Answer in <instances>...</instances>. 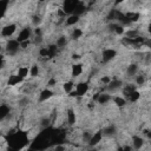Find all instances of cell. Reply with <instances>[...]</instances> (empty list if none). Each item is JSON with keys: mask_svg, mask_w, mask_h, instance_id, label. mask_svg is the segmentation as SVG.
<instances>
[{"mask_svg": "<svg viewBox=\"0 0 151 151\" xmlns=\"http://www.w3.org/2000/svg\"><path fill=\"white\" fill-rule=\"evenodd\" d=\"M8 144H9V147H13L19 151L20 149H22L28 144V137L22 131L14 132L8 137Z\"/></svg>", "mask_w": 151, "mask_h": 151, "instance_id": "cell-1", "label": "cell"}, {"mask_svg": "<svg viewBox=\"0 0 151 151\" xmlns=\"http://www.w3.org/2000/svg\"><path fill=\"white\" fill-rule=\"evenodd\" d=\"M19 47H20V44L18 42V40H9L6 45V51L9 55H14L19 51Z\"/></svg>", "mask_w": 151, "mask_h": 151, "instance_id": "cell-2", "label": "cell"}, {"mask_svg": "<svg viewBox=\"0 0 151 151\" xmlns=\"http://www.w3.org/2000/svg\"><path fill=\"white\" fill-rule=\"evenodd\" d=\"M116 54H117V52H116L114 50H112V48H106V50H104V52H103V61H104V63H107V61L112 60V59L116 57Z\"/></svg>", "mask_w": 151, "mask_h": 151, "instance_id": "cell-3", "label": "cell"}, {"mask_svg": "<svg viewBox=\"0 0 151 151\" xmlns=\"http://www.w3.org/2000/svg\"><path fill=\"white\" fill-rule=\"evenodd\" d=\"M31 37V29L29 28H24V29H21V32L19 33V35H18V42L20 44V42H24V41H26V40H28V38Z\"/></svg>", "mask_w": 151, "mask_h": 151, "instance_id": "cell-4", "label": "cell"}, {"mask_svg": "<svg viewBox=\"0 0 151 151\" xmlns=\"http://www.w3.org/2000/svg\"><path fill=\"white\" fill-rule=\"evenodd\" d=\"M15 28H17V26H15L14 24L7 25V26H5V27L1 29V34H2L4 37H11V35L15 32Z\"/></svg>", "mask_w": 151, "mask_h": 151, "instance_id": "cell-5", "label": "cell"}, {"mask_svg": "<svg viewBox=\"0 0 151 151\" xmlns=\"http://www.w3.org/2000/svg\"><path fill=\"white\" fill-rule=\"evenodd\" d=\"M101 138H103L101 131L96 132L94 134H92V137H91V139H90V142H88V145H90V146H96V145L101 140Z\"/></svg>", "mask_w": 151, "mask_h": 151, "instance_id": "cell-6", "label": "cell"}, {"mask_svg": "<svg viewBox=\"0 0 151 151\" xmlns=\"http://www.w3.org/2000/svg\"><path fill=\"white\" fill-rule=\"evenodd\" d=\"M87 90H88V85L86 83H80L76 87V92H77L78 96H84L87 92Z\"/></svg>", "mask_w": 151, "mask_h": 151, "instance_id": "cell-7", "label": "cell"}, {"mask_svg": "<svg viewBox=\"0 0 151 151\" xmlns=\"http://www.w3.org/2000/svg\"><path fill=\"white\" fill-rule=\"evenodd\" d=\"M116 126L114 125H110V126H107V127H105L103 131H101V134L103 136H107V137H112V136H114L116 134Z\"/></svg>", "mask_w": 151, "mask_h": 151, "instance_id": "cell-8", "label": "cell"}, {"mask_svg": "<svg viewBox=\"0 0 151 151\" xmlns=\"http://www.w3.org/2000/svg\"><path fill=\"white\" fill-rule=\"evenodd\" d=\"M52 96H53V92H52L51 90H48V88L42 90L41 93H40V96H39V100H40V101H45V100L50 99Z\"/></svg>", "mask_w": 151, "mask_h": 151, "instance_id": "cell-9", "label": "cell"}, {"mask_svg": "<svg viewBox=\"0 0 151 151\" xmlns=\"http://www.w3.org/2000/svg\"><path fill=\"white\" fill-rule=\"evenodd\" d=\"M143 144H144V140H143L142 137L134 136V137L132 138V145H133V147H134L136 150H139V149L143 146Z\"/></svg>", "mask_w": 151, "mask_h": 151, "instance_id": "cell-10", "label": "cell"}, {"mask_svg": "<svg viewBox=\"0 0 151 151\" xmlns=\"http://www.w3.org/2000/svg\"><path fill=\"white\" fill-rule=\"evenodd\" d=\"M120 86H122V81H120V80H117V79L111 80V81L107 84V88H109L110 91H114V90L119 88Z\"/></svg>", "mask_w": 151, "mask_h": 151, "instance_id": "cell-11", "label": "cell"}, {"mask_svg": "<svg viewBox=\"0 0 151 151\" xmlns=\"http://www.w3.org/2000/svg\"><path fill=\"white\" fill-rule=\"evenodd\" d=\"M81 72H83V65L76 64L72 66V76L73 77H78L79 74H81Z\"/></svg>", "mask_w": 151, "mask_h": 151, "instance_id": "cell-12", "label": "cell"}, {"mask_svg": "<svg viewBox=\"0 0 151 151\" xmlns=\"http://www.w3.org/2000/svg\"><path fill=\"white\" fill-rule=\"evenodd\" d=\"M67 122H68L70 125L76 124V113H74V111L71 110V109L67 111Z\"/></svg>", "mask_w": 151, "mask_h": 151, "instance_id": "cell-13", "label": "cell"}, {"mask_svg": "<svg viewBox=\"0 0 151 151\" xmlns=\"http://www.w3.org/2000/svg\"><path fill=\"white\" fill-rule=\"evenodd\" d=\"M22 80H24V79L20 78L18 74H15V76H11V78L8 79V85H17V84L21 83Z\"/></svg>", "mask_w": 151, "mask_h": 151, "instance_id": "cell-14", "label": "cell"}, {"mask_svg": "<svg viewBox=\"0 0 151 151\" xmlns=\"http://www.w3.org/2000/svg\"><path fill=\"white\" fill-rule=\"evenodd\" d=\"M110 99H111V96H110V94H106V93L99 94V96H98V98H97V100H98V103H99V104H106Z\"/></svg>", "mask_w": 151, "mask_h": 151, "instance_id": "cell-15", "label": "cell"}, {"mask_svg": "<svg viewBox=\"0 0 151 151\" xmlns=\"http://www.w3.org/2000/svg\"><path fill=\"white\" fill-rule=\"evenodd\" d=\"M9 113V107L7 105H0V120H2Z\"/></svg>", "mask_w": 151, "mask_h": 151, "instance_id": "cell-16", "label": "cell"}, {"mask_svg": "<svg viewBox=\"0 0 151 151\" xmlns=\"http://www.w3.org/2000/svg\"><path fill=\"white\" fill-rule=\"evenodd\" d=\"M78 20H79V17H78V15L72 14V15H70V17L66 19V25H67V26L74 25V24H77V22H78Z\"/></svg>", "mask_w": 151, "mask_h": 151, "instance_id": "cell-17", "label": "cell"}, {"mask_svg": "<svg viewBox=\"0 0 151 151\" xmlns=\"http://www.w3.org/2000/svg\"><path fill=\"white\" fill-rule=\"evenodd\" d=\"M137 71H138V66L136 65V64H131L129 67H127V74L129 76H134L136 73H137Z\"/></svg>", "mask_w": 151, "mask_h": 151, "instance_id": "cell-18", "label": "cell"}, {"mask_svg": "<svg viewBox=\"0 0 151 151\" xmlns=\"http://www.w3.org/2000/svg\"><path fill=\"white\" fill-rule=\"evenodd\" d=\"M28 72H29V71H28V68H27V67H20V68H19V71H18V76H19L20 78H22V79H24L26 76H28Z\"/></svg>", "mask_w": 151, "mask_h": 151, "instance_id": "cell-19", "label": "cell"}, {"mask_svg": "<svg viewBox=\"0 0 151 151\" xmlns=\"http://www.w3.org/2000/svg\"><path fill=\"white\" fill-rule=\"evenodd\" d=\"M139 97H140V93L138 92V91H132L131 93H130V96H129V98H130V100L131 101H137L138 99H139Z\"/></svg>", "mask_w": 151, "mask_h": 151, "instance_id": "cell-20", "label": "cell"}, {"mask_svg": "<svg viewBox=\"0 0 151 151\" xmlns=\"http://www.w3.org/2000/svg\"><path fill=\"white\" fill-rule=\"evenodd\" d=\"M114 104H116L117 106L122 107V106H124V105L126 104V100H125L123 97H114Z\"/></svg>", "mask_w": 151, "mask_h": 151, "instance_id": "cell-21", "label": "cell"}, {"mask_svg": "<svg viewBox=\"0 0 151 151\" xmlns=\"http://www.w3.org/2000/svg\"><path fill=\"white\" fill-rule=\"evenodd\" d=\"M81 35H83V31H81L80 28H76V29L73 31V33H72V38H73V39H79Z\"/></svg>", "mask_w": 151, "mask_h": 151, "instance_id": "cell-22", "label": "cell"}, {"mask_svg": "<svg viewBox=\"0 0 151 151\" xmlns=\"http://www.w3.org/2000/svg\"><path fill=\"white\" fill-rule=\"evenodd\" d=\"M66 45V38L65 37H60L58 40H57V47H64Z\"/></svg>", "mask_w": 151, "mask_h": 151, "instance_id": "cell-23", "label": "cell"}, {"mask_svg": "<svg viewBox=\"0 0 151 151\" xmlns=\"http://www.w3.org/2000/svg\"><path fill=\"white\" fill-rule=\"evenodd\" d=\"M72 88H73V83L72 81H67V83H65L64 84V90H65V92H72Z\"/></svg>", "mask_w": 151, "mask_h": 151, "instance_id": "cell-24", "label": "cell"}, {"mask_svg": "<svg viewBox=\"0 0 151 151\" xmlns=\"http://www.w3.org/2000/svg\"><path fill=\"white\" fill-rule=\"evenodd\" d=\"M47 50H48V55L50 57L55 55V53H57V46L55 45H51L50 47H47Z\"/></svg>", "mask_w": 151, "mask_h": 151, "instance_id": "cell-25", "label": "cell"}, {"mask_svg": "<svg viewBox=\"0 0 151 151\" xmlns=\"http://www.w3.org/2000/svg\"><path fill=\"white\" fill-rule=\"evenodd\" d=\"M38 73H39V68H38V66H37V65H33V66L31 67V70H29V74H31L32 77H37Z\"/></svg>", "mask_w": 151, "mask_h": 151, "instance_id": "cell-26", "label": "cell"}, {"mask_svg": "<svg viewBox=\"0 0 151 151\" xmlns=\"http://www.w3.org/2000/svg\"><path fill=\"white\" fill-rule=\"evenodd\" d=\"M6 6H7V1H0V18L4 15L5 11H6Z\"/></svg>", "mask_w": 151, "mask_h": 151, "instance_id": "cell-27", "label": "cell"}, {"mask_svg": "<svg viewBox=\"0 0 151 151\" xmlns=\"http://www.w3.org/2000/svg\"><path fill=\"white\" fill-rule=\"evenodd\" d=\"M32 22H33L34 26L40 25V22H41V17H40V15H33V18H32Z\"/></svg>", "mask_w": 151, "mask_h": 151, "instance_id": "cell-28", "label": "cell"}, {"mask_svg": "<svg viewBox=\"0 0 151 151\" xmlns=\"http://www.w3.org/2000/svg\"><path fill=\"white\" fill-rule=\"evenodd\" d=\"M113 32L117 33V34H123V33H124V27H123L122 25H114Z\"/></svg>", "mask_w": 151, "mask_h": 151, "instance_id": "cell-29", "label": "cell"}, {"mask_svg": "<svg viewBox=\"0 0 151 151\" xmlns=\"http://www.w3.org/2000/svg\"><path fill=\"white\" fill-rule=\"evenodd\" d=\"M91 137H92V134H91V133H88V132H85V133L83 134V142L88 144V142H90Z\"/></svg>", "mask_w": 151, "mask_h": 151, "instance_id": "cell-30", "label": "cell"}, {"mask_svg": "<svg viewBox=\"0 0 151 151\" xmlns=\"http://www.w3.org/2000/svg\"><path fill=\"white\" fill-rule=\"evenodd\" d=\"M39 54H40L41 57H47V55H48V50H47V47L41 48V50L39 51Z\"/></svg>", "mask_w": 151, "mask_h": 151, "instance_id": "cell-31", "label": "cell"}, {"mask_svg": "<svg viewBox=\"0 0 151 151\" xmlns=\"http://www.w3.org/2000/svg\"><path fill=\"white\" fill-rule=\"evenodd\" d=\"M41 41H42L41 35H37V37H35V39H34V44H35V45H38V44H41Z\"/></svg>", "mask_w": 151, "mask_h": 151, "instance_id": "cell-32", "label": "cell"}, {"mask_svg": "<svg viewBox=\"0 0 151 151\" xmlns=\"http://www.w3.org/2000/svg\"><path fill=\"white\" fill-rule=\"evenodd\" d=\"M137 84H138V85L144 84V77H143V76H139V77L137 78Z\"/></svg>", "mask_w": 151, "mask_h": 151, "instance_id": "cell-33", "label": "cell"}, {"mask_svg": "<svg viewBox=\"0 0 151 151\" xmlns=\"http://www.w3.org/2000/svg\"><path fill=\"white\" fill-rule=\"evenodd\" d=\"M48 122H50L48 118H45V119L41 120V125H42L44 127H46V126H48Z\"/></svg>", "mask_w": 151, "mask_h": 151, "instance_id": "cell-34", "label": "cell"}, {"mask_svg": "<svg viewBox=\"0 0 151 151\" xmlns=\"http://www.w3.org/2000/svg\"><path fill=\"white\" fill-rule=\"evenodd\" d=\"M54 151H65V147L63 145H57L55 149H54Z\"/></svg>", "mask_w": 151, "mask_h": 151, "instance_id": "cell-35", "label": "cell"}, {"mask_svg": "<svg viewBox=\"0 0 151 151\" xmlns=\"http://www.w3.org/2000/svg\"><path fill=\"white\" fill-rule=\"evenodd\" d=\"M101 81H103V83H104V84H109V83H110V81H111V79H110V78H109V77H104V78H103V79H101Z\"/></svg>", "mask_w": 151, "mask_h": 151, "instance_id": "cell-36", "label": "cell"}, {"mask_svg": "<svg viewBox=\"0 0 151 151\" xmlns=\"http://www.w3.org/2000/svg\"><path fill=\"white\" fill-rule=\"evenodd\" d=\"M47 85L48 86H54L55 85V79H50L48 83H47Z\"/></svg>", "mask_w": 151, "mask_h": 151, "instance_id": "cell-37", "label": "cell"}, {"mask_svg": "<svg viewBox=\"0 0 151 151\" xmlns=\"http://www.w3.org/2000/svg\"><path fill=\"white\" fill-rule=\"evenodd\" d=\"M72 58H73V59H79V55H78V54H73Z\"/></svg>", "mask_w": 151, "mask_h": 151, "instance_id": "cell-38", "label": "cell"}, {"mask_svg": "<svg viewBox=\"0 0 151 151\" xmlns=\"http://www.w3.org/2000/svg\"><path fill=\"white\" fill-rule=\"evenodd\" d=\"M7 151H18V150H15V149H13V147H8Z\"/></svg>", "mask_w": 151, "mask_h": 151, "instance_id": "cell-39", "label": "cell"}, {"mask_svg": "<svg viewBox=\"0 0 151 151\" xmlns=\"http://www.w3.org/2000/svg\"><path fill=\"white\" fill-rule=\"evenodd\" d=\"M1 64H2V61H1V58H0V67H1Z\"/></svg>", "mask_w": 151, "mask_h": 151, "instance_id": "cell-40", "label": "cell"}, {"mask_svg": "<svg viewBox=\"0 0 151 151\" xmlns=\"http://www.w3.org/2000/svg\"><path fill=\"white\" fill-rule=\"evenodd\" d=\"M38 151H44V150H38Z\"/></svg>", "mask_w": 151, "mask_h": 151, "instance_id": "cell-41", "label": "cell"}, {"mask_svg": "<svg viewBox=\"0 0 151 151\" xmlns=\"http://www.w3.org/2000/svg\"><path fill=\"white\" fill-rule=\"evenodd\" d=\"M0 51H1V46H0Z\"/></svg>", "mask_w": 151, "mask_h": 151, "instance_id": "cell-42", "label": "cell"}, {"mask_svg": "<svg viewBox=\"0 0 151 151\" xmlns=\"http://www.w3.org/2000/svg\"><path fill=\"white\" fill-rule=\"evenodd\" d=\"M119 151H123V150H122V149H120V150H119Z\"/></svg>", "mask_w": 151, "mask_h": 151, "instance_id": "cell-43", "label": "cell"}]
</instances>
